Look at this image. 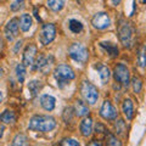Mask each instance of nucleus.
<instances>
[{
	"label": "nucleus",
	"instance_id": "nucleus-34",
	"mask_svg": "<svg viewBox=\"0 0 146 146\" xmlns=\"http://www.w3.org/2000/svg\"><path fill=\"white\" fill-rule=\"evenodd\" d=\"M90 145H98V146H101L102 144L100 143L99 140H98V141H96V140H93V141H91V143H90Z\"/></svg>",
	"mask_w": 146,
	"mask_h": 146
},
{
	"label": "nucleus",
	"instance_id": "nucleus-20",
	"mask_svg": "<svg viewBox=\"0 0 146 146\" xmlns=\"http://www.w3.org/2000/svg\"><path fill=\"white\" fill-rule=\"evenodd\" d=\"M46 5L50 10H52L55 12H58L63 9L65 5V0H46Z\"/></svg>",
	"mask_w": 146,
	"mask_h": 146
},
{
	"label": "nucleus",
	"instance_id": "nucleus-8",
	"mask_svg": "<svg viewBox=\"0 0 146 146\" xmlns=\"http://www.w3.org/2000/svg\"><path fill=\"white\" fill-rule=\"evenodd\" d=\"M52 62H54V57L51 55H43L40 54L38 57H36L35 62H33V68L35 71H40L43 72L44 74H46V73L50 71V68L52 66Z\"/></svg>",
	"mask_w": 146,
	"mask_h": 146
},
{
	"label": "nucleus",
	"instance_id": "nucleus-22",
	"mask_svg": "<svg viewBox=\"0 0 146 146\" xmlns=\"http://www.w3.org/2000/svg\"><path fill=\"white\" fill-rule=\"evenodd\" d=\"M68 28H70V31L72 32V33L78 34L83 31V25H82L80 21L73 18V20H70V22H68Z\"/></svg>",
	"mask_w": 146,
	"mask_h": 146
},
{
	"label": "nucleus",
	"instance_id": "nucleus-36",
	"mask_svg": "<svg viewBox=\"0 0 146 146\" xmlns=\"http://www.w3.org/2000/svg\"><path fill=\"white\" fill-rule=\"evenodd\" d=\"M1 101H3V93L0 91V104H1Z\"/></svg>",
	"mask_w": 146,
	"mask_h": 146
},
{
	"label": "nucleus",
	"instance_id": "nucleus-25",
	"mask_svg": "<svg viewBox=\"0 0 146 146\" xmlns=\"http://www.w3.org/2000/svg\"><path fill=\"white\" fill-rule=\"evenodd\" d=\"M12 145H28V139L25 134H17L12 140Z\"/></svg>",
	"mask_w": 146,
	"mask_h": 146
},
{
	"label": "nucleus",
	"instance_id": "nucleus-16",
	"mask_svg": "<svg viewBox=\"0 0 146 146\" xmlns=\"http://www.w3.org/2000/svg\"><path fill=\"white\" fill-rule=\"evenodd\" d=\"M74 113H76V116H78V117H85V116L89 115V108L82 100H76Z\"/></svg>",
	"mask_w": 146,
	"mask_h": 146
},
{
	"label": "nucleus",
	"instance_id": "nucleus-21",
	"mask_svg": "<svg viewBox=\"0 0 146 146\" xmlns=\"http://www.w3.org/2000/svg\"><path fill=\"white\" fill-rule=\"evenodd\" d=\"M15 121H16V116L12 111L6 110L0 115V122H3L4 124H10V123H13Z\"/></svg>",
	"mask_w": 146,
	"mask_h": 146
},
{
	"label": "nucleus",
	"instance_id": "nucleus-5",
	"mask_svg": "<svg viewBox=\"0 0 146 146\" xmlns=\"http://www.w3.org/2000/svg\"><path fill=\"white\" fill-rule=\"evenodd\" d=\"M113 79L116 83L122 85L123 88H128L130 84V74L129 70L124 63H117L113 70Z\"/></svg>",
	"mask_w": 146,
	"mask_h": 146
},
{
	"label": "nucleus",
	"instance_id": "nucleus-28",
	"mask_svg": "<svg viewBox=\"0 0 146 146\" xmlns=\"http://www.w3.org/2000/svg\"><path fill=\"white\" fill-rule=\"evenodd\" d=\"M106 139H107V145H113V146H117V145L119 146V145H122L121 141H118L115 135H112V134H110V133H107Z\"/></svg>",
	"mask_w": 146,
	"mask_h": 146
},
{
	"label": "nucleus",
	"instance_id": "nucleus-18",
	"mask_svg": "<svg viewBox=\"0 0 146 146\" xmlns=\"http://www.w3.org/2000/svg\"><path fill=\"white\" fill-rule=\"evenodd\" d=\"M100 46H101L111 57L118 56V52H119V50H118L116 44L110 43V42H101V43H100Z\"/></svg>",
	"mask_w": 146,
	"mask_h": 146
},
{
	"label": "nucleus",
	"instance_id": "nucleus-32",
	"mask_svg": "<svg viewBox=\"0 0 146 146\" xmlns=\"http://www.w3.org/2000/svg\"><path fill=\"white\" fill-rule=\"evenodd\" d=\"M21 46H22V40H18V42L16 43V46H15V49H13V51H15V52H17V50L20 49Z\"/></svg>",
	"mask_w": 146,
	"mask_h": 146
},
{
	"label": "nucleus",
	"instance_id": "nucleus-19",
	"mask_svg": "<svg viewBox=\"0 0 146 146\" xmlns=\"http://www.w3.org/2000/svg\"><path fill=\"white\" fill-rule=\"evenodd\" d=\"M95 68L99 71V74H100V79H101V83L102 84H106L108 83V79H110V76H111V73H110V70L107 66L105 65H96Z\"/></svg>",
	"mask_w": 146,
	"mask_h": 146
},
{
	"label": "nucleus",
	"instance_id": "nucleus-10",
	"mask_svg": "<svg viewBox=\"0 0 146 146\" xmlns=\"http://www.w3.org/2000/svg\"><path fill=\"white\" fill-rule=\"evenodd\" d=\"M100 116H101L105 121H115L117 118V110L111 104V101L105 100L102 102L101 107H100Z\"/></svg>",
	"mask_w": 146,
	"mask_h": 146
},
{
	"label": "nucleus",
	"instance_id": "nucleus-6",
	"mask_svg": "<svg viewBox=\"0 0 146 146\" xmlns=\"http://www.w3.org/2000/svg\"><path fill=\"white\" fill-rule=\"evenodd\" d=\"M68 55L71 56V58H73L76 62H79V63H85L89 58L88 50L80 43L71 44V46L68 48Z\"/></svg>",
	"mask_w": 146,
	"mask_h": 146
},
{
	"label": "nucleus",
	"instance_id": "nucleus-30",
	"mask_svg": "<svg viewBox=\"0 0 146 146\" xmlns=\"http://www.w3.org/2000/svg\"><path fill=\"white\" fill-rule=\"evenodd\" d=\"M63 118H65L66 123L72 121V108L71 107H66L65 108V111H63Z\"/></svg>",
	"mask_w": 146,
	"mask_h": 146
},
{
	"label": "nucleus",
	"instance_id": "nucleus-29",
	"mask_svg": "<svg viewBox=\"0 0 146 146\" xmlns=\"http://www.w3.org/2000/svg\"><path fill=\"white\" fill-rule=\"evenodd\" d=\"M25 5V0H16L15 3L11 4V11H20Z\"/></svg>",
	"mask_w": 146,
	"mask_h": 146
},
{
	"label": "nucleus",
	"instance_id": "nucleus-24",
	"mask_svg": "<svg viewBox=\"0 0 146 146\" xmlns=\"http://www.w3.org/2000/svg\"><path fill=\"white\" fill-rule=\"evenodd\" d=\"M16 77L20 83H23L26 78V66L23 63H18L16 66Z\"/></svg>",
	"mask_w": 146,
	"mask_h": 146
},
{
	"label": "nucleus",
	"instance_id": "nucleus-35",
	"mask_svg": "<svg viewBox=\"0 0 146 146\" xmlns=\"http://www.w3.org/2000/svg\"><path fill=\"white\" fill-rule=\"evenodd\" d=\"M3 134H4V125H0V138L3 136Z\"/></svg>",
	"mask_w": 146,
	"mask_h": 146
},
{
	"label": "nucleus",
	"instance_id": "nucleus-26",
	"mask_svg": "<svg viewBox=\"0 0 146 146\" xmlns=\"http://www.w3.org/2000/svg\"><path fill=\"white\" fill-rule=\"evenodd\" d=\"M131 84H133V89H134V93L135 94H139L141 91V88H143V82L139 77H133V79H131Z\"/></svg>",
	"mask_w": 146,
	"mask_h": 146
},
{
	"label": "nucleus",
	"instance_id": "nucleus-2",
	"mask_svg": "<svg viewBox=\"0 0 146 146\" xmlns=\"http://www.w3.org/2000/svg\"><path fill=\"white\" fill-rule=\"evenodd\" d=\"M54 77L57 82V85L60 88H63V85L68 84V82L76 78V73L72 70L71 66L66 65V63H61V65L55 67Z\"/></svg>",
	"mask_w": 146,
	"mask_h": 146
},
{
	"label": "nucleus",
	"instance_id": "nucleus-13",
	"mask_svg": "<svg viewBox=\"0 0 146 146\" xmlns=\"http://www.w3.org/2000/svg\"><path fill=\"white\" fill-rule=\"evenodd\" d=\"M79 130H80V134L85 136V138L90 136L91 133H93V119L90 117L85 116L79 124Z\"/></svg>",
	"mask_w": 146,
	"mask_h": 146
},
{
	"label": "nucleus",
	"instance_id": "nucleus-27",
	"mask_svg": "<svg viewBox=\"0 0 146 146\" xmlns=\"http://www.w3.org/2000/svg\"><path fill=\"white\" fill-rule=\"evenodd\" d=\"M145 62H146V60H145V46H141L139 52H138V63L141 68H144Z\"/></svg>",
	"mask_w": 146,
	"mask_h": 146
},
{
	"label": "nucleus",
	"instance_id": "nucleus-15",
	"mask_svg": "<svg viewBox=\"0 0 146 146\" xmlns=\"http://www.w3.org/2000/svg\"><path fill=\"white\" fill-rule=\"evenodd\" d=\"M122 111H123V115L125 116V118L128 121H130L134 116V104L130 99H125L123 100L122 102Z\"/></svg>",
	"mask_w": 146,
	"mask_h": 146
},
{
	"label": "nucleus",
	"instance_id": "nucleus-9",
	"mask_svg": "<svg viewBox=\"0 0 146 146\" xmlns=\"http://www.w3.org/2000/svg\"><path fill=\"white\" fill-rule=\"evenodd\" d=\"M91 25L96 29H106L111 25V18L106 12H98L91 18Z\"/></svg>",
	"mask_w": 146,
	"mask_h": 146
},
{
	"label": "nucleus",
	"instance_id": "nucleus-31",
	"mask_svg": "<svg viewBox=\"0 0 146 146\" xmlns=\"http://www.w3.org/2000/svg\"><path fill=\"white\" fill-rule=\"evenodd\" d=\"M60 145H73V146H77V145H79V143L77 140L74 139H63Z\"/></svg>",
	"mask_w": 146,
	"mask_h": 146
},
{
	"label": "nucleus",
	"instance_id": "nucleus-4",
	"mask_svg": "<svg viewBox=\"0 0 146 146\" xmlns=\"http://www.w3.org/2000/svg\"><path fill=\"white\" fill-rule=\"evenodd\" d=\"M80 94L84 100L90 105L96 104L99 99V90L94 84H91L89 80H83L80 84Z\"/></svg>",
	"mask_w": 146,
	"mask_h": 146
},
{
	"label": "nucleus",
	"instance_id": "nucleus-17",
	"mask_svg": "<svg viewBox=\"0 0 146 146\" xmlns=\"http://www.w3.org/2000/svg\"><path fill=\"white\" fill-rule=\"evenodd\" d=\"M32 16L29 13H23V15H21L20 17V21H18V26H20V28L23 31V32H28L32 27Z\"/></svg>",
	"mask_w": 146,
	"mask_h": 146
},
{
	"label": "nucleus",
	"instance_id": "nucleus-1",
	"mask_svg": "<svg viewBox=\"0 0 146 146\" xmlns=\"http://www.w3.org/2000/svg\"><path fill=\"white\" fill-rule=\"evenodd\" d=\"M56 127V119L51 116L44 115H35L29 119L28 129L33 131H42V133H48L51 131Z\"/></svg>",
	"mask_w": 146,
	"mask_h": 146
},
{
	"label": "nucleus",
	"instance_id": "nucleus-12",
	"mask_svg": "<svg viewBox=\"0 0 146 146\" xmlns=\"http://www.w3.org/2000/svg\"><path fill=\"white\" fill-rule=\"evenodd\" d=\"M36 57V45L35 44H28L23 51V60H22V63L28 67L32 66L33 62Z\"/></svg>",
	"mask_w": 146,
	"mask_h": 146
},
{
	"label": "nucleus",
	"instance_id": "nucleus-14",
	"mask_svg": "<svg viewBox=\"0 0 146 146\" xmlns=\"http://www.w3.org/2000/svg\"><path fill=\"white\" fill-rule=\"evenodd\" d=\"M55 104H56V99L52 95L49 94H44L40 96V105L45 111H52L55 108Z\"/></svg>",
	"mask_w": 146,
	"mask_h": 146
},
{
	"label": "nucleus",
	"instance_id": "nucleus-11",
	"mask_svg": "<svg viewBox=\"0 0 146 146\" xmlns=\"http://www.w3.org/2000/svg\"><path fill=\"white\" fill-rule=\"evenodd\" d=\"M18 28H20V26H18V18H16V17L10 20L6 23L4 33H5V36L9 42H12L18 35Z\"/></svg>",
	"mask_w": 146,
	"mask_h": 146
},
{
	"label": "nucleus",
	"instance_id": "nucleus-33",
	"mask_svg": "<svg viewBox=\"0 0 146 146\" xmlns=\"http://www.w3.org/2000/svg\"><path fill=\"white\" fill-rule=\"evenodd\" d=\"M111 3H112L113 6H118L119 5V3H121V0H111Z\"/></svg>",
	"mask_w": 146,
	"mask_h": 146
},
{
	"label": "nucleus",
	"instance_id": "nucleus-23",
	"mask_svg": "<svg viewBox=\"0 0 146 146\" xmlns=\"http://www.w3.org/2000/svg\"><path fill=\"white\" fill-rule=\"evenodd\" d=\"M40 88H42V83L39 80H31L28 83V90L32 96H35L36 94L39 93Z\"/></svg>",
	"mask_w": 146,
	"mask_h": 146
},
{
	"label": "nucleus",
	"instance_id": "nucleus-7",
	"mask_svg": "<svg viewBox=\"0 0 146 146\" xmlns=\"http://www.w3.org/2000/svg\"><path fill=\"white\" fill-rule=\"evenodd\" d=\"M56 36V27L52 23H44L39 32V40L43 45H49Z\"/></svg>",
	"mask_w": 146,
	"mask_h": 146
},
{
	"label": "nucleus",
	"instance_id": "nucleus-3",
	"mask_svg": "<svg viewBox=\"0 0 146 146\" xmlns=\"http://www.w3.org/2000/svg\"><path fill=\"white\" fill-rule=\"evenodd\" d=\"M117 34L123 46H131V44H133V29H131L130 25L127 21L122 20V18L118 21L117 25Z\"/></svg>",
	"mask_w": 146,
	"mask_h": 146
}]
</instances>
